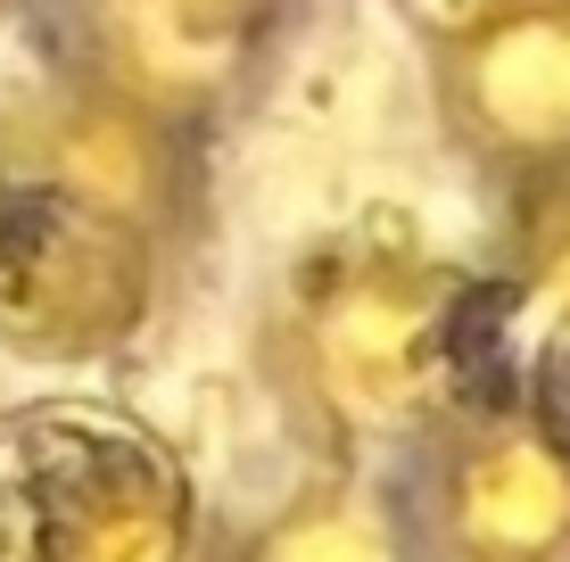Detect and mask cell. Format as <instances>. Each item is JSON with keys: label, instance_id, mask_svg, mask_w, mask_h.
I'll list each match as a JSON object with an SVG mask.
<instances>
[{"label": "cell", "instance_id": "10", "mask_svg": "<svg viewBox=\"0 0 570 562\" xmlns=\"http://www.w3.org/2000/svg\"><path fill=\"white\" fill-rule=\"evenodd\" d=\"M389 9L422 33V50H455V42H480V33L513 26V17L570 9V0H389Z\"/></svg>", "mask_w": 570, "mask_h": 562}, {"label": "cell", "instance_id": "3", "mask_svg": "<svg viewBox=\"0 0 570 562\" xmlns=\"http://www.w3.org/2000/svg\"><path fill=\"white\" fill-rule=\"evenodd\" d=\"M166 231L0 158V347L33 364H83L125 347L157 306Z\"/></svg>", "mask_w": 570, "mask_h": 562}, {"label": "cell", "instance_id": "2", "mask_svg": "<svg viewBox=\"0 0 570 562\" xmlns=\"http://www.w3.org/2000/svg\"><path fill=\"white\" fill-rule=\"evenodd\" d=\"M199 489L149 422L42 397L0 414V562H190Z\"/></svg>", "mask_w": 570, "mask_h": 562}, {"label": "cell", "instance_id": "8", "mask_svg": "<svg viewBox=\"0 0 570 562\" xmlns=\"http://www.w3.org/2000/svg\"><path fill=\"white\" fill-rule=\"evenodd\" d=\"M248 562H405L397 530H389V505H372L364 489H314L298 496L273 530L257 538Z\"/></svg>", "mask_w": 570, "mask_h": 562}, {"label": "cell", "instance_id": "4", "mask_svg": "<svg viewBox=\"0 0 570 562\" xmlns=\"http://www.w3.org/2000/svg\"><path fill=\"white\" fill-rule=\"evenodd\" d=\"M389 530L405 562H570V463L521 405H480L397 455Z\"/></svg>", "mask_w": 570, "mask_h": 562}, {"label": "cell", "instance_id": "9", "mask_svg": "<svg viewBox=\"0 0 570 562\" xmlns=\"http://www.w3.org/2000/svg\"><path fill=\"white\" fill-rule=\"evenodd\" d=\"M513 405L521 422L546 438L562 463H570V306L538 323V332L521 339V364H513Z\"/></svg>", "mask_w": 570, "mask_h": 562}, {"label": "cell", "instance_id": "1", "mask_svg": "<svg viewBox=\"0 0 570 562\" xmlns=\"http://www.w3.org/2000/svg\"><path fill=\"white\" fill-rule=\"evenodd\" d=\"M265 364L331 455H405L480 405H513L521 356L497 274L356 224L282 282Z\"/></svg>", "mask_w": 570, "mask_h": 562}, {"label": "cell", "instance_id": "7", "mask_svg": "<svg viewBox=\"0 0 570 562\" xmlns=\"http://www.w3.org/2000/svg\"><path fill=\"white\" fill-rule=\"evenodd\" d=\"M513 257H504V306H513V356L554 306H570V166L513 190Z\"/></svg>", "mask_w": 570, "mask_h": 562}, {"label": "cell", "instance_id": "6", "mask_svg": "<svg viewBox=\"0 0 570 562\" xmlns=\"http://www.w3.org/2000/svg\"><path fill=\"white\" fill-rule=\"evenodd\" d=\"M446 141L488 166L504 190H529L570 166V9H538L480 42L430 50Z\"/></svg>", "mask_w": 570, "mask_h": 562}, {"label": "cell", "instance_id": "5", "mask_svg": "<svg viewBox=\"0 0 570 562\" xmlns=\"http://www.w3.org/2000/svg\"><path fill=\"white\" fill-rule=\"evenodd\" d=\"M282 0H75V67L91 100L199 132L257 75Z\"/></svg>", "mask_w": 570, "mask_h": 562}]
</instances>
